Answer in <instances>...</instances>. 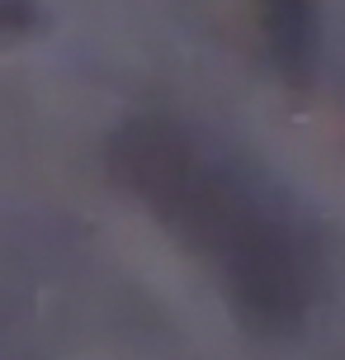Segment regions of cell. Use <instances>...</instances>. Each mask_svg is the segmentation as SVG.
I'll return each mask as SVG.
<instances>
[{
	"label": "cell",
	"instance_id": "obj_1",
	"mask_svg": "<svg viewBox=\"0 0 345 360\" xmlns=\"http://www.w3.org/2000/svg\"><path fill=\"white\" fill-rule=\"evenodd\" d=\"M119 166L133 190L218 266L251 323L289 327L303 313V275L284 228L222 166L203 162L194 143L170 128H137L119 143Z\"/></svg>",
	"mask_w": 345,
	"mask_h": 360
},
{
	"label": "cell",
	"instance_id": "obj_2",
	"mask_svg": "<svg viewBox=\"0 0 345 360\" xmlns=\"http://www.w3.org/2000/svg\"><path fill=\"white\" fill-rule=\"evenodd\" d=\"M260 10H265V34L279 72L293 86H303L317 48V0H260Z\"/></svg>",
	"mask_w": 345,
	"mask_h": 360
}]
</instances>
